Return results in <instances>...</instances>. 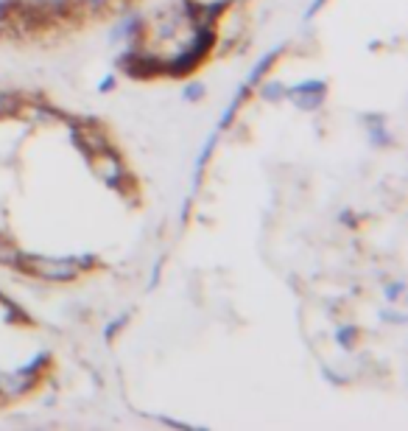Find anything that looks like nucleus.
Returning a JSON list of instances; mask_svg holds the SVG:
<instances>
[{
    "instance_id": "nucleus-13",
    "label": "nucleus",
    "mask_w": 408,
    "mask_h": 431,
    "mask_svg": "<svg viewBox=\"0 0 408 431\" xmlns=\"http://www.w3.org/2000/svg\"><path fill=\"white\" fill-rule=\"evenodd\" d=\"M123 325H126V317H118V320H115V322L106 328V334H104V336H106V342H112V339H115V334H118Z\"/></svg>"
},
{
    "instance_id": "nucleus-6",
    "label": "nucleus",
    "mask_w": 408,
    "mask_h": 431,
    "mask_svg": "<svg viewBox=\"0 0 408 431\" xmlns=\"http://www.w3.org/2000/svg\"><path fill=\"white\" fill-rule=\"evenodd\" d=\"M26 98L28 96H23V93L0 90V121L20 118V115H23V107H26Z\"/></svg>"
},
{
    "instance_id": "nucleus-10",
    "label": "nucleus",
    "mask_w": 408,
    "mask_h": 431,
    "mask_svg": "<svg viewBox=\"0 0 408 431\" xmlns=\"http://www.w3.org/2000/svg\"><path fill=\"white\" fill-rule=\"evenodd\" d=\"M204 93H207V84H204V82H187L182 96H184V101L196 104V101H202V98H204Z\"/></svg>"
},
{
    "instance_id": "nucleus-4",
    "label": "nucleus",
    "mask_w": 408,
    "mask_h": 431,
    "mask_svg": "<svg viewBox=\"0 0 408 431\" xmlns=\"http://www.w3.org/2000/svg\"><path fill=\"white\" fill-rule=\"evenodd\" d=\"M324 93H327V84L319 82V79H311V82H302L297 87H288L285 101H291L302 112H314V109H319L324 104Z\"/></svg>"
},
{
    "instance_id": "nucleus-11",
    "label": "nucleus",
    "mask_w": 408,
    "mask_h": 431,
    "mask_svg": "<svg viewBox=\"0 0 408 431\" xmlns=\"http://www.w3.org/2000/svg\"><path fill=\"white\" fill-rule=\"evenodd\" d=\"M403 291H406L403 280H395V283H389V286H386V300H392V302H395V300H400V297H403Z\"/></svg>"
},
{
    "instance_id": "nucleus-5",
    "label": "nucleus",
    "mask_w": 408,
    "mask_h": 431,
    "mask_svg": "<svg viewBox=\"0 0 408 431\" xmlns=\"http://www.w3.org/2000/svg\"><path fill=\"white\" fill-rule=\"evenodd\" d=\"M84 17H106V14H126L132 0H73Z\"/></svg>"
},
{
    "instance_id": "nucleus-12",
    "label": "nucleus",
    "mask_w": 408,
    "mask_h": 431,
    "mask_svg": "<svg viewBox=\"0 0 408 431\" xmlns=\"http://www.w3.org/2000/svg\"><path fill=\"white\" fill-rule=\"evenodd\" d=\"M115 84H118V76H115V73H109V76L98 84V93H112V90H115Z\"/></svg>"
},
{
    "instance_id": "nucleus-8",
    "label": "nucleus",
    "mask_w": 408,
    "mask_h": 431,
    "mask_svg": "<svg viewBox=\"0 0 408 431\" xmlns=\"http://www.w3.org/2000/svg\"><path fill=\"white\" fill-rule=\"evenodd\" d=\"M285 84L282 82H277V79H266V82H260V87H258V98L260 101H269V104H280V101H285Z\"/></svg>"
},
{
    "instance_id": "nucleus-14",
    "label": "nucleus",
    "mask_w": 408,
    "mask_h": 431,
    "mask_svg": "<svg viewBox=\"0 0 408 431\" xmlns=\"http://www.w3.org/2000/svg\"><path fill=\"white\" fill-rule=\"evenodd\" d=\"M3 241H6V236H3V233H0V244H3Z\"/></svg>"
},
{
    "instance_id": "nucleus-2",
    "label": "nucleus",
    "mask_w": 408,
    "mask_h": 431,
    "mask_svg": "<svg viewBox=\"0 0 408 431\" xmlns=\"http://www.w3.org/2000/svg\"><path fill=\"white\" fill-rule=\"evenodd\" d=\"M17 272L28 275L34 280L50 283V286H67V283H76L82 278L76 258H50V255H31V252L20 255Z\"/></svg>"
},
{
    "instance_id": "nucleus-9",
    "label": "nucleus",
    "mask_w": 408,
    "mask_h": 431,
    "mask_svg": "<svg viewBox=\"0 0 408 431\" xmlns=\"http://www.w3.org/2000/svg\"><path fill=\"white\" fill-rule=\"evenodd\" d=\"M358 336H361V331H358L355 325H341V328L336 331V339H338V344H341V347H355Z\"/></svg>"
},
{
    "instance_id": "nucleus-3",
    "label": "nucleus",
    "mask_w": 408,
    "mask_h": 431,
    "mask_svg": "<svg viewBox=\"0 0 408 431\" xmlns=\"http://www.w3.org/2000/svg\"><path fill=\"white\" fill-rule=\"evenodd\" d=\"M67 126H70V141L73 146L90 160L92 154H98V151H104L106 146H112L109 141V132L104 129V124L101 121H84V118H76V121H65Z\"/></svg>"
},
{
    "instance_id": "nucleus-1",
    "label": "nucleus",
    "mask_w": 408,
    "mask_h": 431,
    "mask_svg": "<svg viewBox=\"0 0 408 431\" xmlns=\"http://www.w3.org/2000/svg\"><path fill=\"white\" fill-rule=\"evenodd\" d=\"M90 165H92V174H95L106 188H112L115 193H121L126 202H135L137 191H140L137 177L129 171L126 157H123L115 146H106L104 151L92 154Z\"/></svg>"
},
{
    "instance_id": "nucleus-7",
    "label": "nucleus",
    "mask_w": 408,
    "mask_h": 431,
    "mask_svg": "<svg viewBox=\"0 0 408 431\" xmlns=\"http://www.w3.org/2000/svg\"><path fill=\"white\" fill-rule=\"evenodd\" d=\"M0 311H3V320L11 322V325H31L28 314L14 300H9V297H0Z\"/></svg>"
}]
</instances>
